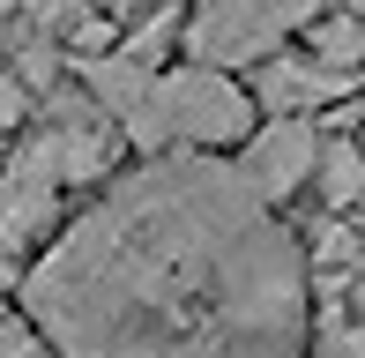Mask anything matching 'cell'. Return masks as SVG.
I'll list each match as a JSON object with an SVG mask.
<instances>
[{
  "instance_id": "9",
  "label": "cell",
  "mask_w": 365,
  "mask_h": 358,
  "mask_svg": "<svg viewBox=\"0 0 365 358\" xmlns=\"http://www.w3.org/2000/svg\"><path fill=\"white\" fill-rule=\"evenodd\" d=\"M343 15H365V0H343Z\"/></svg>"
},
{
  "instance_id": "4",
  "label": "cell",
  "mask_w": 365,
  "mask_h": 358,
  "mask_svg": "<svg viewBox=\"0 0 365 358\" xmlns=\"http://www.w3.org/2000/svg\"><path fill=\"white\" fill-rule=\"evenodd\" d=\"M358 83L351 75H336V68H321V60H284V53H269L254 68V105L269 112V120H306L313 105H343Z\"/></svg>"
},
{
  "instance_id": "5",
  "label": "cell",
  "mask_w": 365,
  "mask_h": 358,
  "mask_svg": "<svg viewBox=\"0 0 365 358\" xmlns=\"http://www.w3.org/2000/svg\"><path fill=\"white\" fill-rule=\"evenodd\" d=\"M53 217H60V187L23 179V172H0V254H15L38 232H53Z\"/></svg>"
},
{
  "instance_id": "8",
  "label": "cell",
  "mask_w": 365,
  "mask_h": 358,
  "mask_svg": "<svg viewBox=\"0 0 365 358\" xmlns=\"http://www.w3.org/2000/svg\"><path fill=\"white\" fill-rule=\"evenodd\" d=\"M23 120H30V90L15 83V75H0V135H15Z\"/></svg>"
},
{
  "instance_id": "6",
  "label": "cell",
  "mask_w": 365,
  "mask_h": 358,
  "mask_svg": "<svg viewBox=\"0 0 365 358\" xmlns=\"http://www.w3.org/2000/svg\"><path fill=\"white\" fill-rule=\"evenodd\" d=\"M313 187H321V202L336 209V217H351L365 202V142H328L321 165H313Z\"/></svg>"
},
{
  "instance_id": "3",
  "label": "cell",
  "mask_w": 365,
  "mask_h": 358,
  "mask_svg": "<svg viewBox=\"0 0 365 358\" xmlns=\"http://www.w3.org/2000/svg\"><path fill=\"white\" fill-rule=\"evenodd\" d=\"M313 165H321V135H313V120H269V127L246 135V150H239L231 172H239L261 202H284V194H298L313 179Z\"/></svg>"
},
{
  "instance_id": "1",
  "label": "cell",
  "mask_w": 365,
  "mask_h": 358,
  "mask_svg": "<svg viewBox=\"0 0 365 358\" xmlns=\"http://www.w3.org/2000/svg\"><path fill=\"white\" fill-rule=\"evenodd\" d=\"M68 358H298L306 254L217 157L112 179L23 284Z\"/></svg>"
},
{
  "instance_id": "2",
  "label": "cell",
  "mask_w": 365,
  "mask_h": 358,
  "mask_svg": "<svg viewBox=\"0 0 365 358\" xmlns=\"http://www.w3.org/2000/svg\"><path fill=\"white\" fill-rule=\"evenodd\" d=\"M321 23V0H202V8L179 23V45H187L194 68H261L291 30Z\"/></svg>"
},
{
  "instance_id": "7",
  "label": "cell",
  "mask_w": 365,
  "mask_h": 358,
  "mask_svg": "<svg viewBox=\"0 0 365 358\" xmlns=\"http://www.w3.org/2000/svg\"><path fill=\"white\" fill-rule=\"evenodd\" d=\"M313 60L351 75L365 60V15H321V23H313Z\"/></svg>"
}]
</instances>
